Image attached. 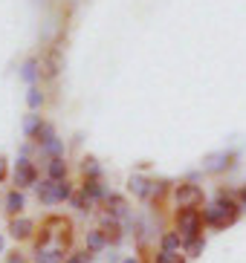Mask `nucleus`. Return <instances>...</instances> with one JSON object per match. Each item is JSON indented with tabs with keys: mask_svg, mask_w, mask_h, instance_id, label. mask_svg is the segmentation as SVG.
Listing matches in <instances>:
<instances>
[{
	"mask_svg": "<svg viewBox=\"0 0 246 263\" xmlns=\"http://www.w3.org/2000/svg\"><path fill=\"white\" fill-rule=\"evenodd\" d=\"M108 205H110V217H125L128 214V202L119 194H108Z\"/></svg>",
	"mask_w": 246,
	"mask_h": 263,
	"instance_id": "20e7f679",
	"label": "nucleus"
},
{
	"mask_svg": "<svg viewBox=\"0 0 246 263\" xmlns=\"http://www.w3.org/2000/svg\"><path fill=\"white\" fill-rule=\"evenodd\" d=\"M84 171L90 174V177H99V165H96V162H87V165H84Z\"/></svg>",
	"mask_w": 246,
	"mask_h": 263,
	"instance_id": "5701e85b",
	"label": "nucleus"
},
{
	"mask_svg": "<svg viewBox=\"0 0 246 263\" xmlns=\"http://www.w3.org/2000/svg\"><path fill=\"white\" fill-rule=\"evenodd\" d=\"M23 127H26V133H35V130H38V127H41V124H38V116H29V119H26V124H23Z\"/></svg>",
	"mask_w": 246,
	"mask_h": 263,
	"instance_id": "4be33fe9",
	"label": "nucleus"
},
{
	"mask_svg": "<svg viewBox=\"0 0 246 263\" xmlns=\"http://www.w3.org/2000/svg\"><path fill=\"white\" fill-rule=\"evenodd\" d=\"M6 209L12 211V214H17V211L23 209V194H21V191H12V194L6 197Z\"/></svg>",
	"mask_w": 246,
	"mask_h": 263,
	"instance_id": "9d476101",
	"label": "nucleus"
},
{
	"mask_svg": "<svg viewBox=\"0 0 246 263\" xmlns=\"http://www.w3.org/2000/svg\"><path fill=\"white\" fill-rule=\"evenodd\" d=\"M35 260L38 263H61V255H58V252H38Z\"/></svg>",
	"mask_w": 246,
	"mask_h": 263,
	"instance_id": "dca6fc26",
	"label": "nucleus"
},
{
	"mask_svg": "<svg viewBox=\"0 0 246 263\" xmlns=\"http://www.w3.org/2000/svg\"><path fill=\"white\" fill-rule=\"evenodd\" d=\"M240 200H243V205H246V188H243V191H240Z\"/></svg>",
	"mask_w": 246,
	"mask_h": 263,
	"instance_id": "a878e982",
	"label": "nucleus"
},
{
	"mask_svg": "<svg viewBox=\"0 0 246 263\" xmlns=\"http://www.w3.org/2000/svg\"><path fill=\"white\" fill-rule=\"evenodd\" d=\"M131 188H133V191L139 194V197H148V182H145V179L133 177V179H131Z\"/></svg>",
	"mask_w": 246,
	"mask_h": 263,
	"instance_id": "a211bd4d",
	"label": "nucleus"
},
{
	"mask_svg": "<svg viewBox=\"0 0 246 263\" xmlns=\"http://www.w3.org/2000/svg\"><path fill=\"white\" fill-rule=\"evenodd\" d=\"M9 263H23V257L21 255H12V257H9Z\"/></svg>",
	"mask_w": 246,
	"mask_h": 263,
	"instance_id": "393cba45",
	"label": "nucleus"
},
{
	"mask_svg": "<svg viewBox=\"0 0 246 263\" xmlns=\"http://www.w3.org/2000/svg\"><path fill=\"white\" fill-rule=\"evenodd\" d=\"M38 139H41V145H44V147L55 145V130L49 127V124H41V127H38Z\"/></svg>",
	"mask_w": 246,
	"mask_h": 263,
	"instance_id": "6e6552de",
	"label": "nucleus"
},
{
	"mask_svg": "<svg viewBox=\"0 0 246 263\" xmlns=\"http://www.w3.org/2000/svg\"><path fill=\"white\" fill-rule=\"evenodd\" d=\"M15 182H17V185H35V182H38V174H35V168H32L26 159H21V162H17Z\"/></svg>",
	"mask_w": 246,
	"mask_h": 263,
	"instance_id": "7ed1b4c3",
	"label": "nucleus"
},
{
	"mask_svg": "<svg viewBox=\"0 0 246 263\" xmlns=\"http://www.w3.org/2000/svg\"><path fill=\"white\" fill-rule=\"evenodd\" d=\"M64 174H67V165H64V159H52V162H49V177L58 182V179H64Z\"/></svg>",
	"mask_w": 246,
	"mask_h": 263,
	"instance_id": "9b49d317",
	"label": "nucleus"
},
{
	"mask_svg": "<svg viewBox=\"0 0 246 263\" xmlns=\"http://www.w3.org/2000/svg\"><path fill=\"white\" fill-rule=\"evenodd\" d=\"M84 194H87V197H93V200H99V197H108V194L101 191V185L96 182V179H90V182L84 185Z\"/></svg>",
	"mask_w": 246,
	"mask_h": 263,
	"instance_id": "4468645a",
	"label": "nucleus"
},
{
	"mask_svg": "<svg viewBox=\"0 0 246 263\" xmlns=\"http://www.w3.org/2000/svg\"><path fill=\"white\" fill-rule=\"evenodd\" d=\"M67 263H90V255H76V257H69Z\"/></svg>",
	"mask_w": 246,
	"mask_h": 263,
	"instance_id": "b1692460",
	"label": "nucleus"
},
{
	"mask_svg": "<svg viewBox=\"0 0 246 263\" xmlns=\"http://www.w3.org/2000/svg\"><path fill=\"white\" fill-rule=\"evenodd\" d=\"M3 171H6V165H3V159H0V177H3Z\"/></svg>",
	"mask_w": 246,
	"mask_h": 263,
	"instance_id": "bb28decb",
	"label": "nucleus"
},
{
	"mask_svg": "<svg viewBox=\"0 0 246 263\" xmlns=\"http://www.w3.org/2000/svg\"><path fill=\"white\" fill-rule=\"evenodd\" d=\"M87 249H90V252L104 249V232H90L87 234Z\"/></svg>",
	"mask_w": 246,
	"mask_h": 263,
	"instance_id": "1a4fd4ad",
	"label": "nucleus"
},
{
	"mask_svg": "<svg viewBox=\"0 0 246 263\" xmlns=\"http://www.w3.org/2000/svg\"><path fill=\"white\" fill-rule=\"evenodd\" d=\"M55 197H58V200H69V197H73V188H69V182L58 179V182H55Z\"/></svg>",
	"mask_w": 246,
	"mask_h": 263,
	"instance_id": "f8f14e48",
	"label": "nucleus"
},
{
	"mask_svg": "<svg viewBox=\"0 0 246 263\" xmlns=\"http://www.w3.org/2000/svg\"><path fill=\"white\" fill-rule=\"evenodd\" d=\"M9 232L15 234V237H29L32 223H29V220H12V229H9Z\"/></svg>",
	"mask_w": 246,
	"mask_h": 263,
	"instance_id": "423d86ee",
	"label": "nucleus"
},
{
	"mask_svg": "<svg viewBox=\"0 0 246 263\" xmlns=\"http://www.w3.org/2000/svg\"><path fill=\"white\" fill-rule=\"evenodd\" d=\"M156 263H183V257L174 255V252H162V255L156 257Z\"/></svg>",
	"mask_w": 246,
	"mask_h": 263,
	"instance_id": "412c9836",
	"label": "nucleus"
},
{
	"mask_svg": "<svg viewBox=\"0 0 246 263\" xmlns=\"http://www.w3.org/2000/svg\"><path fill=\"white\" fill-rule=\"evenodd\" d=\"M174 249H180V234H165L162 237V252H174Z\"/></svg>",
	"mask_w": 246,
	"mask_h": 263,
	"instance_id": "ddd939ff",
	"label": "nucleus"
},
{
	"mask_svg": "<svg viewBox=\"0 0 246 263\" xmlns=\"http://www.w3.org/2000/svg\"><path fill=\"white\" fill-rule=\"evenodd\" d=\"M38 194H41V200H44L46 205L58 202V197H55V179H52V182H44V185L38 188Z\"/></svg>",
	"mask_w": 246,
	"mask_h": 263,
	"instance_id": "39448f33",
	"label": "nucleus"
},
{
	"mask_svg": "<svg viewBox=\"0 0 246 263\" xmlns=\"http://www.w3.org/2000/svg\"><path fill=\"white\" fill-rule=\"evenodd\" d=\"M200 200H203V191H200L197 185H180V188H177L180 209H191V205H197Z\"/></svg>",
	"mask_w": 246,
	"mask_h": 263,
	"instance_id": "f03ea898",
	"label": "nucleus"
},
{
	"mask_svg": "<svg viewBox=\"0 0 246 263\" xmlns=\"http://www.w3.org/2000/svg\"><path fill=\"white\" fill-rule=\"evenodd\" d=\"M73 205L81 209V211H87L90 209V197H87V194H78V197H73Z\"/></svg>",
	"mask_w": 246,
	"mask_h": 263,
	"instance_id": "aec40b11",
	"label": "nucleus"
},
{
	"mask_svg": "<svg viewBox=\"0 0 246 263\" xmlns=\"http://www.w3.org/2000/svg\"><path fill=\"white\" fill-rule=\"evenodd\" d=\"M203 246H206V243H203L200 237L185 240V252H188V255H200V252H203Z\"/></svg>",
	"mask_w": 246,
	"mask_h": 263,
	"instance_id": "2eb2a0df",
	"label": "nucleus"
},
{
	"mask_svg": "<svg viewBox=\"0 0 246 263\" xmlns=\"http://www.w3.org/2000/svg\"><path fill=\"white\" fill-rule=\"evenodd\" d=\"M35 76H38V64L26 61V64H23V78H26V81H35Z\"/></svg>",
	"mask_w": 246,
	"mask_h": 263,
	"instance_id": "f3484780",
	"label": "nucleus"
},
{
	"mask_svg": "<svg viewBox=\"0 0 246 263\" xmlns=\"http://www.w3.org/2000/svg\"><path fill=\"white\" fill-rule=\"evenodd\" d=\"M226 165H229V154H215V156H208L206 159L208 171H220V168H226Z\"/></svg>",
	"mask_w": 246,
	"mask_h": 263,
	"instance_id": "0eeeda50",
	"label": "nucleus"
},
{
	"mask_svg": "<svg viewBox=\"0 0 246 263\" xmlns=\"http://www.w3.org/2000/svg\"><path fill=\"white\" fill-rule=\"evenodd\" d=\"M26 101H29V107H32V110H38L41 104H44V96H41L38 90H29V96H26Z\"/></svg>",
	"mask_w": 246,
	"mask_h": 263,
	"instance_id": "6ab92c4d",
	"label": "nucleus"
},
{
	"mask_svg": "<svg viewBox=\"0 0 246 263\" xmlns=\"http://www.w3.org/2000/svg\"><path fill=\"white\" fill-rule=\"evenodd\" d=\"M177 220H180V229L185 232V240L197 237V232H200V223H203L200 211H197V209H183Z\"/></svg>",
	"mask_w": 246,
	"mask_h": 263,
	"instance_id": "f257e3e1",
	"label": "nucleus"
},
{
	"mask_svg": "<svg viewBox=\"0 0 246 263\" xmlns=\"http://www.w3.org/2000/svg\"><path fill=\"white\" fill-rule=\"evenodd\" d=\"M122 263H139V260H133V257H128V260H122Z\"/></svg>",
	"mask_w": 246,
	"mask_h": 263,
	"instance_id": "cd10ccee",
	"label": "nucleus"
},
{
	"mask_svg": "<svg viewBox=\"0 0 246 263\" xmlns=\"http://www.w3.org/2000/svg\"><path fill=\"white\" fill-rule=\"evenodd\" d=\"M0 249H3V240H0Z\"/></svg>",
	"mask_w": 246,
	"mask_h": 263,
	"instance_id": "c85d7f7f",
	"label": "nucleus"
}]
</instances>
